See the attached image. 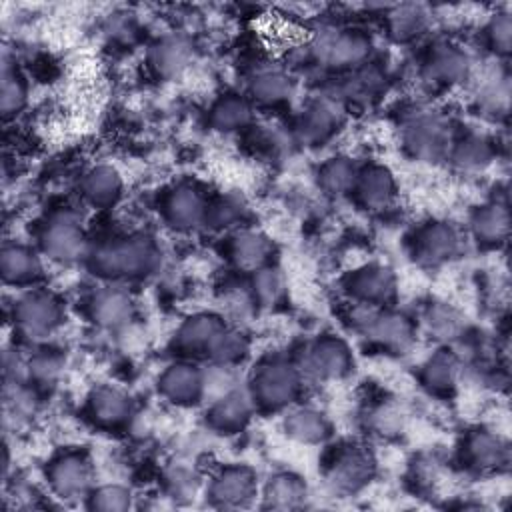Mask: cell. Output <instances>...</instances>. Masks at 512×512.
Wrapping results in <instances>:
<instances>
[{"label":"cell","mask_w":512,"mask_h":512,"mask_svg":"<svg viewBox=\"0 0 512 512\" xmlns=\"http://www.w3.org/2000/svg\"><path fill=\"white\" fill-rule=\"evenodd\" d=\"M460 250V234L450 222H428L414 238V258L424 266H440Z\"/></svg>","instance_id":"cell-11"},{"label":"cell","mask_w":512,"mask_h":512,"mask_svg":"<svg viewBox=\"0 0 512 512\" xmlns=\"http://www.w3.org/2000/svg\"><path fill=\"white\" fill-rule=\"evenodd\" d=\"M0 272L8 284H28L42 274V264L32 248L6 244L0 252Z\"/></svg>","instance_id":"cell-30"},{"label":"cell","mask_w":512,"mask_h":512,"mask_svg":"<svg viewBox=\"0 0 512 512\" xmlns=\"http://www.w3.org/2000/svg\"><path fill=\"white\" fill-rule=\"evenodd\" d=\"M226 324L208 312H198L186 318L176 330L174 344L186 354H208L212 342Z\"/></svg>","instance_id":"cell-22"},{"label":"cell","mask_w":512,"mask_h":512,"mask_svg":"<svg viewBox=\"0 0 512 512\" xmlns=\"http://www.w3.org/2000/svg\"><path fill=\"white\" fill-rule=\"evenodd\" d=\"M470 230L482 244H500L510 232V214L502 202H488L470 216Z\"/></svg>","instance_id":"cell-31"},{"label":"cell","mask_w":512,"mask_h":512,"mask_svg":"<svg viewBox=\"0 0 512 512\" xmlns=\"http://www.w3.org/2000/svg\"><path fill=\"white\" fill-rule=\"evenodd\" d=\"M464 458L478 472H494L508 464L510 448L500 434L478 428L464 440Z\"/></svg>","instance_id":"cell-19"},{"label":"cell","mask_w":512,"mask_h":512,"mask_svg":"<svg viewBox=\"0 0 512 512\" xmlns=\"http://www.w3.org/2000/svg\"><path fill=\"white\" fill-rule=\"evenodd\" d=\"M366 426L378 436H394L400 434L404 426L402 410L392 402H380L366 412Z\"/></svg>","instance_id":"cell-46"},{"label":"cell","mask_w":512,"mask_h":512,"mask_svg":"<svg viewBox=\"0 0 512 512\" xmlns=\"http://www.w3.org/2000/svg\"><path fill=\"white\" fill-rule=\"evenodd\" d=\"M270 254H272V242L260 230L244 228V230H238L230 240V258L234 266L240 270L254 272L266 266L270 260Z\"/></svg>","instance_id":"cell-26"},{"label":"cell","mask_w":512,"mask_h":512,"mask_svg":"<svg viewBox=\"0 0 512 512\" xmlns=\"http://www.w3.org/2000/svg\"><path fill=\"white\" fill-rule=\"evenodd\" d=\"M402 142L412 158L436 162L448 156L452 144L448 122L434 110H414L402 126Z\"/></svg>","instance_id":"cell-2"},{"label":"cell","mask_w":512,"mask_h":512,"mask_svg":"<svg viewBox=\"0 0 512 512\" xmlns=\"http://www.w3.org/2000/svg\"><path fill=\"white\" fill-rule=\"evenodd\" d=\"M430 22V14L422 4H398L388 12L390 34L400 40H412L420 36Z\"/></svg>","instance_id":"cell-36"},{"label":"cell","mask_w":512,"mask_h":512,"mask_svg":"<svg viewBox=\"0 0 512 512\" xmlns=\"http://www.w3.org/2000/svg\"><path fill=\"white\" fill-rule=\"evenodd\" d=\"M448 158L462 172H482L492 164V142L482 134H466L450 144Z\"/></svg>","instance_id":"cell-32"},{"label":"cell","mask_w":512,"mask_h":512,"mask_svg":"<svg viewBox=\"0 0 512 512\" xmlns=\"http://www.w3.org/2000/svg\"><path fill=\"white\" fill-rule=\"evenodd\" d=\"M26 104V86L18 76L16 68L8 62L2 64L0 72V110L4 118L16 116Z\"/></svg>","instance_id":"cell-41"},{"label":"cell","mask_w":512,"mask_h":512,"mask_svg":"<svg viewBox=\"0 0 512 512\" xmlns=\"http://www.w3.org/2000/svg\"><path fill=\"white\" fill-rule=\"evenodd\" d=\"M130 412V396L120 388L98 386L88 396V414L100 426H118L128 420Z\"/></svg>","instance_id":"cell-27"},{"label":"cell","mask_w":512,"mask_h":512,"mask_svg":"<svg viewBox=\"0 0 512 512\" xmlns=\"http://www.w3.org/2000/svg\"><path fill=\"white\" fill-rule=\"evenodd\" d=\"M254 404L256 402H254L250 390L236 386L230 392H226L220 398L210 402L208 412H206L208 424L218 432L234 434L246 426Z\"/></svg>","instance_id":"cell-18"},{"label":"cell","mask_w":512,"mask_h":512,"mask_svg":"<svg viewBox=\"0 0 512 512\" xmlns=\"http://www.w3.org/2000/svg\"><path fill=\"white\" fill-rule=\"evenodd\" d=\"M346 290L354 302L384 306L396 294V278L386 266L366 264L348 276Z\"/></svg>","instance_id":"cell-13"},{"label":"cell","mask_w":512,"mask_h":512,"mask_svg":"<svg viewBox=\"0 0 512 512\" xmlns=\"http://www.w3.org/2000/svg\"><path fill=\"white\" fill-rule=\"evenodd\" d=\"M472 72V60L466 50L454 44H440L424 60L422 76L432 84L452 86L466 80Z\"/></svg>","instance_id":"cell-14"},{"label":"cell","mask_w":512,"mask_h":512,"mask_svg":"<svg viewBox=\"0 0 512 512\" xmlns=\"http://www.w3.org/2000/svg\"><path fill=\"white\" fill-rule=\"evenodd\" d=\"M248 288H250V298H252L254 304L274 306L284 296L286 284H284L282 272L278 268L266 264V266L252 272Z\"/></svg>","instance_id":"cell-39"},{"label":"cell","mask_w":512,"mask_h":512,"mask_svg":"<svg viewBox=\"0 0 512 512\" xmlns=\"http://www.w3.org/2000/svg\"><path fill=\"white\" fill-rule=\"evenodd\" d=\"M262 508L268 510H296L308 498L306 482L294 472H278L270 476L262 488Z\"/></svg>","instance_id":"cell-25"},{"label":"cell","mask_w":512,"mask_h":512,"mask_svg":"<svg viewBox=\"0 0 512 512\" xmlns=\"http://www.w3.org/2000/svg\"><path fill=\"white\" fill-rule=\"evenodd\" d=\"M88 312L94 324L106 330H118L130 324L134 316V300L120 286H106L92 294Z\"/></svg>","instance_id":"cell-17"},{"label":"cell","mask_w":512,"mask_h":512,"mask_svg":"<svg viewBox=\"0 0 512 512\" xmlns=\"http://www.w3.org/2000/svg\"><path fill=\"white\" fill-rule=\"evenodd\" d=\"M374 476V458L362 446H342L326 466V482L338 494L362 490Z\"/></svg>","instance_id":"cell-8"},{"label":"cell","mask_w":512,"mask_h":512,"mask_svg":"<svg viewBox=\"0 0 512 512\" xmlns=\"http://www.w3.org/2000/svg\"><path fill=\"white\" fill-rule=\"evenodd\" d=\"M340 118L342 110L338 100L330 96H318L302 108L296 120V136L306 144H318L336 130Z\"/></svg>","instance_id":"cell-15"},{"label":"cell","mask_w":512,"mask_h":512,"mask_svg":"<svg viewBox=\"0 0 512 512\" xmlns=\"http://www.w3.org/2000/svg\"><path fill=\"white\" fill-rule=\"evenodd\" d=\"M158 248L146 236L102 242L88 252L90 268L106 278H142L158 264Z\"/></svg>","instance_id":"cell-1"},{"label":"cell","mask_w":512,"mask_h":512,"mask_svg":"<svg viewBox=\"0 0 512 512\" xmlns=\"http://www.w3.org/2000/svg\"><path fill=\"white\" fill-rule=\"evenodd\" d=\"M460 368L458 356L448 348H440L422 364L420 380L432 392H448L456 386Z\"/></svg>","instance_id":"cell-33"},{"label":"cell","mask_w":512,"mask_h":512,"mask_svg":"<svg viewBox=\"0 0 512 512\" xmlns=\"http://www.w3.org/2000/svg\"><path fill=\"white\" fill-rule=\"evenodd\" d=\"M252 120L250 102L242 96H222L210 110V124L220 132H234L248 126Z\"/></svg>","instance_id":"cell-37"},{"label":"cell","mask_w":512,"mask_h":512,"mask_svg":"<svg viewBox=\"0 0 512 512\" xmlns=\"http://www.w3.org/2000/svg\"><path fill=\"white\" fill-rule=\"evenodd\" d=\"M358 166L348 156H332L318 170L320 188L328 194L342 196L354 190L358 180Z\"/></svg>","instance_id":"cell-35"},{"label":"cell","mask_w":512,"mask_h":512,"mask_svg":"<svg viewBox=\"0 0 512 512\" xmlns=\"http://www.w3.org/2000/svg\"><path fill=\"white\" fill-rule=\"evenodd\" d=\"M88 506L100 512H124L132 508V492L122 484H102L88 494Z\"/></svg>","instance_id":"cell-45"},{"label":"cell","mask_w":512,"mask_h":512,"mask_svg":"<svg viewBox=\"0 0 512 512\" xmlns=\"http://www.w3.org/2000/svg\"><path fill=\"white\" fill-rule=\"evenodd\" d=\"M246 216V202L240 194L228 192L218 196L214 202H208L206 210V222L210 228L216 230H228L236 224H240Z\"/></svg>","instance_id":"cell-40"},{"label":"cell","mask_w":512,"mask_h":512,"mask_svg":"<svg viewBox=\"0 0 512 512\" xmlns=\"http://www.w3.org/2000/svg\"><path fill=\"white\" fill-rule=\"evenodd\" d=\"M202 486L200 476L196 474L194 468H188L184 464H174L166 470L164 474V488L166 494L178 502H188L194 500L198 490Z\"/></svg>","instance_id":"cell-43"},{"label":"cell","mask_w":512,"mask_h":512,"mask_svg":"<svg viewBox=\"0 0 512 512\" xmlns=\"http://www.w3.org/2000/svg\"><path fill=\"white\" fill-rule=\"evenodd\" d=\"M158 390L174 404H194L202 400V370L188 362L170 364L158 378Z\"/></svg>","instance_id":"cell-20"},{"label":"cell","mask_w":512,"mask_h":512,"mask_svg":"<svg viewBox=\"0 0 512 512\" xmlns=\"http://www.w3.org/2000/svg\"><path fill=\"white\" fill-rule=\"evenodd\" d=\"M206 210H208V202L202 196V192H198V188L190 186V184H178L174 186L162 202V214L166 218V222L182 232L194 230L200 224L206 222Z\"/></svg>","instance_id":"cell-12"},{"label":"cell","mask_w":512,"mask_h":512,"mask_svg":"<svg viewBox=\"0 0 512 512\" xmlns=\"http://www.w3.org/2000/svg\"><path fill=\"white\" fill-rule=\"evenodd\" d=\"M64 370V358L54 350H38L28 358V380L52 386Z\"/></svg>","instance_id":"cell-44"},{"label":"cell","mask_w":512,"mask_h":512,"mask_svg":"<svg viewBox=\"0 0 512 512\" xmlns=\"http://www.w3.org/2000/svg\"><path fill=\"white\" fill-rule=\"evenodd\" d=\"M80 190L92 206H110L122 194V176L114 166L98 164L82 176Z\"/></svg>","instance_id":"cell-29"},{"label":"cell","mask_w":512,"mask_h":512,"mask_svg":"<svg viewBox=\"0 0 512 512\" xmlns=\"http://www.w3.org/2000/svg\"><path fill=\"white\" fill-rule=\"evenodd\" d=\"M424 330L440 342H450L462 332V316L448 304H430L422 314Z\"/></svg>","instance_id":"cell-38"},{"label":"cell","mask_w":512,"mask_h":512,"mask_svg":"<svg viewBox=\"0 0 512 512\" xmlns=\"http://www.w3.org/2000/svg\"><path fill=\"white\" fill-rule=\"evenodd\" d=\"M252 100H256L262 106H278L292 98L294 94V82L292 78L280 70V68H260L254 72L248 84Z\"/></svg>","instance_id":"cell-28"},{"label":"cell","mask_w":512,"mask_h":512,"mask_svg":"<svg viewBox=\"0 0 512 512\" xmlns=\"http://www.w3.org/2000/svg\"><path fill=\"white\" fill-rule=\"evenodd\" d=\"M40 250L56 262H76L88 256L84 228L72 210H58L48 216L40 228Z\"/></svg>","instance_id":"cell-4"},{"label":"cell","mask_w":512,"mask_h":512,"mask_svg":"<svg viewBox=\"0 0 512 512\" xmlns=\"http://www.w3.org/2000/svg\"><path fill=\"white\" fill-rule=\"evenodd\" d=\"M296 366L302 380H340L352 368V354L344 340L336 336H322L302 352Z\"/></svg>","instance_id":"cell-6"},{"label":"cell","mask_w":512,"mask_h":512,"mask_svg":"<svg viewBox=\"0 0 512 512\" xmlns=\"http://www.w3.org/2000/svg\"><path fill=\"white\" fill-rule=\"evenodd\" d=\"M16 328L30 340L48 338L62 322V306L54 294L32 290L14 304Z\"/></svg>","instance_id":"cell-7"},{"label":"cell","mask_w":512,"mask_h":512,"mask_svg":"<svg viewBox=\"0 0 512 512\" xmlns=\"http://www.w3.org/2000/svg\"><path fill=\"white\" fill-rule=\"evenodd\" d=\"M486 38L492 50L498 54H508L512 44V20L508 12H498L490 18L486 26Z\"/></svg>","instance_id":"cell-47"},{"label":"cell","mask_w":512,"mask_h":512,"mask_svg":"<svg viewBox=\"0 0 512 512\" xmlns=\"http://www.w3.org/2000/svg\"><path fill=\"white\" fill-rule=\"evenodd\" d=\"M300 384L302 376L296 364L284 358H270L256 368L250 384V394L256 404L278 410L294 402Z\"/></svg>","instance_id":"cell-3"},{"label":"cell","mask_w":512,"mask_h":512,"mask_svg":"<svg viewBox=\"0 0 512 512\" xmlns=\"http://www.w3.org/2000/svg\"><path fill=\"white\" fill-rule=\"evenodd\" d=\"M510 82L502 70H490L482 76L476 88V104L482 112L498 116L508 112Z\"/></svg>","instance_id":"cell-34"},{"label":"cell","mask_w":512,"mask_h":512,"mask_svg":"<svg viewBox=\"0 0 512 512\" xmlns=\"http://www.w3.org/2000/svg\"><path fill=\"white\" fill-rule=\"evenodd\" d=\"M246 352H248L246 338L238 330L224 326L220 330V334L216 336V340L212 342L206 356L216 364L234 366L236 362H240L246 356Z\"/></svg>","instance_id":"cell-42"},{"label":"cell","mask_w":512,"mask_h":512,"mask_svg":"<svg viewBox=\"0 0 512 512\" xmlns=\"http://www.w3.org/2000/svg\"><path fill=\"white\" fill-rule=\"evenodd\" d=\"M148 62L158 76L176 78L192 62V44L180 34L162 36L150 46Z\"/></svg>","instance_id":"cell-21"},{"label":"cell","mask_w":512,"mask_h":512,"mask_svg":"<svg viewBox=\"0 0 512 512\" xmlns=\"http://www.w3.org/2000/svg\"><path fill=\"white\" fill-rule=\"evenodd\" d=\"M364 338H368L370 342H374L376 346L388 350V352H406L412 342H414V326L412 322L394 310H386V308H378L366 328V332L362 334Z\"/></svg>","instance_id":"cell-16"},{"label":"cell","mask_w":512,"mask_h":512,"mask_svg":"<svg viewBox=\"0 0 512 512\" xmlns=\"http://www.w3.org/2000/svg\"><path fill=\"white\" fill-rule=\"evenodd\" d=\"M312 56L332 68H352L364 64L370 54V40L352 30L322 28L310 40Z\"/></svg>","instance_id":"cell-5"},{"label":"cell","mask_w":512,"mask_h":512,"mask_svg":"<svg viewBox=\"0 0 512 512\" xmlns=\"http://www.w3.org/2000/svg\"><path fill=\"white\" fill-rule=\"evenodd\" d=\"M256 492V476L244 464L224 466L208 482V498L218 508H244L256 498Z\"/></svg>","instance_id":"cell-10"},{"label":"cell","mask_w":512,"mask_h":512,"mask_svg":"<svg viewBox=\"0 0 512 512\" xmlns=\"http://www.w3.org/2000/svg\"><path fill=\"white\" fill-rule=\"evenodd\" d=\"M50 490L62 500L86 498L92 492V466L80 452H64L48 466Z\"/></svg>","instance_id":"cell-9"},{"label":"cell","mask_w":512,"mask_h":512,"mask_svg":"<svg viewBox=\"0 0 512 512\" xmlns=\"http://www.w3.org/2000/svg\"><path fill=\"white\" fill-rule=\"evenodd\" d=\"M286 436L300 444H320L330 434V424L324 412L314 406H292L282 420Z\"/></svg>","instance_id":"cell-24"},{"label":"cell","mask_w":512,"mask_h":512,"mask_svg":"<svg viewBox=\"0 0 512 512\" xmlns=\"http://www.w3.org/2000/svg\"><path fill=\"white\" fill-rule=\"evenodd\" d=\"M352 192H356L364 208L384 210L392 204L396 196V182L388 168L374 164L358 172V180Z\"/></svg>","instance_id":"cell-23"}]
</instances>
